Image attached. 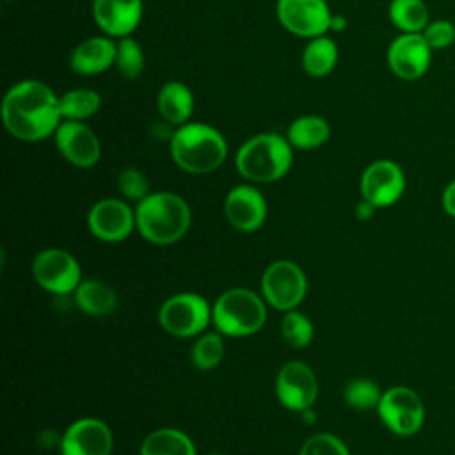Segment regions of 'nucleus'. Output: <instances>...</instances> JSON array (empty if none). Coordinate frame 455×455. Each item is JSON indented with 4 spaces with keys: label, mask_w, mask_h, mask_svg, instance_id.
I'll use <instances>...</instances> for the list:
<instances>
[{
    "label": "nucleus",
    "mask_w": 455,
    "mask_h": 455,
    "mask_svg": "<svg viewBox=\"0 0 455 455\" xmlns=\"http://www.w3.org/2000/svg\"><path fill=\"white\" fill-rule=\"evenodd\" d=\"M386 60L395 76L412 82L428 71L432 48L421 34H400L389 43Z\"/></svg>",
    "instance_id": "obj_13"
},
{
    "label": "nucleus",
    "mask_w": 455,
    "mask_h": 455,
    "mask_svg": "<svg viewBox=\"0 0 455 455\" xmlns=\"http://www.w3.org/2000/svg\"><path fill=\"white\" fill-rule=\"evenodd\" d=\"M135 220L139 233L151 243L167 245L178 242L190 226L188 203L174 192H153L137 203Z\"/></svg>",
    "instance_id": "obj_4"
},
{
    "label": "nucleus",
    "mask_w": 455,
    "mask_h": 455,
    "mask_svg": "<svg viewBox=\"0 0 455 455\" xmlns=\"http://www.w3.org/2000/svg\"><path fill=\"white\" fill-rule=\"evenodd\" d=\"M441 206L446 215L455 219V178L443 188L441 194Z\"/></svg>",
    "instance_id": "obj_34"
},
{
    "label": "nucleus",
    "mask_w": 455,
    "mask_h": 455,
    "mask_svg": "<svg viewBox=\"0 0 455 455\" xmlns=\"http://www.w3.org/2000/svg\"><path fill=\"white\" fill-rule=\"evenodd\" d=\"M53 139L59 153L75 167L89 169L101 156L98 135L82 121H62Z\"/></svg>",
    "instance_id": "obj_16"
},
{
    "label": "nucleus",
    "mask_w": 455,
    "mask_h": 455,
    "mask_svg": "<svg viewBox=\"0 0 455 455\" xmlns=\"http://www.w3.org/2000/svg\"><path fill=\"white\" fill-rule=\"evenodd\" d=\"M299 455H350V451L339 437L320 432L304 441Z\"/></svg>",
    "instance_id": "obj_32"
},
{
    "label": "nucleus",
    "mask_w": 455,
    "mask_h": 455,
    "mask_svg": "<svg viewBox=\"0 0 455 455\" xmlns=\"http://www.w3.org/2000/svg\"><path fill=\"white\" fill-rule=\"evenodd\" d=\"M306 291V274L290 259H277L270 263L261 275L263 299L279 311L295 309L302 302Z\"/></svg>",
    "instance_id": "obj_8"
},
{
    "label": "nucleus",
    "mask_w": 455,
    "mask_h": 455,
    "mask_svg": "<svg viewBox=\"0 0 455 455\" xmlns=\"http://www.w3.org/2000/svg\"><path fill=\"white\" fill-rule=\"evenodd\" d=\"M387 14L402 34H421L430 23L428 7L423 0H391Z\"/></svg>",
    "instance_id": "obj_25"
},
{
    "label": "nucleus",
    "mask_w": 455,
    "mask_h": 455,
    "mask_svg": "<svg viewBox=\"0 0 455 455\" xmlns=\"http://www.w3.org/2000/svg\"><path fill=\"white\" fill-rule=\"evenodd\" d=\"M275 395L283 407L302 412L315 405L318 380L315 371L302 361H290L281 366L275 377Z\"/></svg>",
    "instance_id": "obj_12"
},
{
    "label": "nucleus",
    "mask_w": 455,
    "mask_h": 455,
    "mask_svg": "<svg viewBox=\"0 0 455 455\" xmlns=\"http://www.w3.org/2000/svg\"><path fill=\"white\" fill-rule=\"evenodd\" d=\"M338 46L327 36L309 39L302 52V68L309 76H327L338 64Z\"/></svg>",
    "instance_id": "obj_24"
},
{
    "label": "nucleus",
    "mask_w": 455,
    "mask_h": 455,
    "mask_svg": "<svg viewBox=\"0 0 455 455\" xmlns=\"http://www.w3.org/2000/svg\"><path fill=\"white\" fill-rule=\"evenodd\" d=\"M375 411L384 427L400 437L416 435L425 423L423 400L407 386H393L382 391Z\"/></svg>",
    "instance_id": "obj_6"
},
{
    "label": "nucleus",
    "mask_w": 455,
    "mask_h": 455,
    "mask_svg": "<svg viewBox=\"0 0 455 455\" xmlns=\"http://www.w3.org/2000/svg\"><path fill=\"white\" fill-rule=\"evenodd\" d=\"M144 14L142 0H92V18L105 36L128 37Z\"/></svg>",
    "instance_id": "obj_18"
},
{
    "label": "nucleus",
    "mask_w": 455,
    "mask_h": 455,
    "mask_svg": "<svg viewBox=\"0 0 455 455\" xmlns=\"http://www.w3.org/2000/svg\"><path fill=\"white\" fill-rule=\"evenodd\" d=\"M315 334L311 320L300 311H286L281 322V336L293 348H304L311 343Z\"/></svg>",
    "instance_id": "obj_30"
},
{
    "label": "nucleus",
    "mask_w": 455,
    "mask_h": 455,
    "mask_svg": "<svg viewBox=\"0 0 455 455\" xmlns=\"http://www.w3.org/2000/svg\"><path fill=\"white\" fill-rule=\"evenodd\" d=\"M224 215L235 229L251 233L263 226L267 219V201L256 187L236 185L224 199Z\"/></svg>",
    "instance_id": "obj_17"
},
{
    "label": "nucleus",
    "mask_w": 455,
    "mask_h": 455,
    "mask_svg": "<svg viewBox=\"0 0 455 455\" xmlns=\"http://www.w3.org/2000/svg\"><path fill=\"white\" fill-rule=\"evenodd\" d=\"M89 231L103 242H121L137 228L135 212L123 199L107 197L92 204L87 215Z\"/></svg>",
    "instance_id": "obj_14"
},
{
    "label": "nucleus",
    "mask_w": 455,
    "mask_h": 455,
    "mask_svg": "<svg viewBox=\"0 0 455 455\" xmlns=\"http://www.w3.org/2000/svg\"><path fill=\"white\" fill-rule=\"evenodd\" d=\"M171 156L185 172L208 174L224 164L228 142L215 126L188 121L172 132Z\"/></svg>",
    "instance_id": "obj_2"
},
{
    "label": "nucleus",
    "mask_w": 455,
    "mask_h": 455,
    "mask_svg": "<svg viewBox=\"0 0 455 455\" xmlns=\"http://www.w3.org/2000/svg\"><path fill=\"white\" fill-rule=\"evenodd\" d=\"M359 190L361 197L375 208H387L402 197L405 190V174L393 160H375L363 171Z\"/></svg>",
    "instance_id": "obj_11"
},
{
    "label": "nucleus",
    "mask_w": 455,
    "mask_h": 455,
    "mask_svg": "<svg viewBox=\"0 0 455 455\" xmlns=\"http://www.w3.org/2000/svg\"><path fill=\"white\" fill-rule=\"evenodd\" d=\"M208 455H224V453H208Z\"/></svg>",
    "instance_id": "obj_37"
},
{
    "label": "nucleus",
    "mask_w": 455,
    "mask_h": 455,
    "mask_svg": "<svg viewBox=\"0 0 455 455\" xmlns=\"http://www.w3.org/2000/svg\"><path fill=\"white\" fill-rule=\"evenodd\" d=\"M116 68L121 76L133 80L140 76L144 69V52L140 44L132 37H121L116 50Z\"/></svg>",
    "instance_id": "obj_29"
},
{
    "label": "nucleus",
    "mask_w": 455,
    "mask_h": 455,
    "mask_svg": "<svg viewBox=\"0 0 455 455\" xmlns=\"http://www.w3.org/2000/svg\"><path fill=\"white\" fill-rule=\"evenodd\" d=\"M60 114L64 121H87L101 107V96L92 89H71L59 96Z\"/></svg>",
    "instance_id": "obj_26"
},
{
    "label": "nucleus",
    "mask_w": 455,
    "mask_h": 455,
    "mask_svg": "<svg viewBox=\"0 0 455 455\" xmlns=\"http://www.w3.org/2000/svg\"><path fill=\"white\" fill-rule=\"evenodd\" d=\"M265 320V299L249 288L226 290L212 306V322L224 336H251L263 327Z\"/></svg>",
    "instance_id": "obj_5"
},
{
    "label": "nucleus",
    "mask_w": 455,
    "mask_h": 455,
    "mask_svg": "<svg viewBox=\"0 0 455 455\" xmlns=\"http://www.w3.org/2000/svg\"><path fill=\"white\" fill-rule=\"evenodd\" d=\"M375 210H377V208H375L371 203H368L366 199H361V203L355 206V215H357V219H361V220H368V219L373 217Z\"/></svg>",
    "instance_id": "obj_35"
},
{
    "label": "nucleus",
    "mask_w": 455,
    "mask_h": 455,
    "mask_svg": "<svg viewBox=\"0 0 455 455\" xmlns=\"http://www.w3.org/2000/svg\"><path fill=\"white\" fill-rule=\"evenodd\" d=\"M7 2H12V0H7Z\"/></svg>",
    "instance_id": "obj_38"
},
{
    "label": "nucleus",
    "mask_w": 455,
    "mask_h": 455,
    "mask_svg": "<svg viewBox=\"0 0 455 455\" xmlns=\"http://www.w3.org/2000/svg\"><path fill=\"white\" fill-rule=\"evenodd\" d=\"M427 44L435 50H444L455 43V25L450 20H434L421 32Z\"/></svg>",
    "instance_id": "obj_33"
},
{
    "label": "nucleus",
    "mask_w": 455,
    "mask_h": 455,
    "mask_svg": "<svg viewBox=\"0 0 455 455\" xmlns=\"http://www.w3.org/2000/svg\"><path fill=\"white\" fill-rule=\"evenodd\" d=\"M192 364L197 370H213L224 357V339L220 332H206L199 336L190 352Z\"/></svg>",
    "instance_id": "obj_27"
},
{
    "label": "nucleus",
    "mask_w": 455,
    "mask_h": 455,
    "mask_svg": "<svg viewBox=\"0 0 455 455\" xmlns=\"http://www.w3.org/2000/svg\"><path fill=\"white\" fill-rule=\"evenodd\" d=\"M331 137V124L325 117L306 114L293 119L286 130V139L297 149H316Z\"/></svg>",
    "instance_id": "obj_22"
},
{
    "label": "nucleus",
    "mask_w": 455,
    "mask_h": 455,
    "mask_svg": "<svg viewBox=\"0 0 455 455\" xmlns=\"http://www.w3.org/2000/svg\"><path fill=\"white\" fill-rule=\"evenodd\" d=\"M158 322L171 336L194 338L212 322V306L197 293H176L160 306Z\"/></svg>",
    "instance_id": "obj_7"
},
{
    "label": "nucleus",
    "mask_w": 455,
    "mask_h": 455,
    "mask_svg": "<svg viewBox=\"0 0 455 455\" xmlns=\"http://www.w3.org/2000/svg\"><path fill=\"white\" fill-rule=\"evenodd\" d=\"M345 28H347V18L341 16V14H332L329 30H332V32H343Z\"/></svg>",
    "instance_id": "obj_36"
},
{
    "label": "nucleus",
    "mask_w": 455,
    "mask_h": 455,
    "mask_svg": "<svg viewBox=\"0 0 455 455\" xmlns=\"http://www.w3.org/2000/svg\"><path fill=\"white\" fill-rule=\"evenodd\" d=\"M117 187H119V192L123 194V197H126L128 201L140 203L144 197H148L151 194L148 178L135 167H126L119 172Z\"/></svg>",
    "instance_id": "obj_31"
},
{
    "label": "nucleus",
    "mask_w": 455,
    "mask_h": 455,
    "mask_svg": "<svg viewBox=\"0 0 455 455\" xmlns=\"http://www.w3.org/2000/svg\"><path fill=\"white\" fill-rule=\"evenodd\" d=\"M116 50L117 43H114L110 36L87 37L73 48L69 66L82 76L101 75L116 64Z\"/></svg>",
    "instance_id": "obj_19"
},
{
    "label": "nucleus",
    "mask_w": 455,
    "mask_h": 455,
    "mask_svg": "<svg viewBox=\"0 0 455 455\" xmlns=\"http://www.w3.org/2000/svg\"><path fill=\"white\" fill-rule=\"evenodd\" d=\"M140 455H196V446L178 428H158L144 437Z\"/></svg>",
    "instance_id": "obj_23"
},
{
    "label": "nucleus",
    "mask_w": 455,
    "mask_h": 455,
    "mask_svg": "<svg viewBox=\"0 0 455 455\" xmlns=\"http://www.w3.org/2000/svg\"><path fill=\"white\" fill-rule=\"evenodd\" d=\"M156 108L164 121L174 126H181L188 123L194 112V94L183 82H165L158 91Z\"/></svg>",
    "instance_id": "obj_20"
},
{
    "label": "nucleus",
    "mask_w": 455,
    "mask_h": 455,
    "mask_svg": "<svg viewBox=\"0 0 455 455\" xmlns=\"http://www.w3.org/2000/svg\"><path fill=\"white\" fill-rule=\"evenodd\" d=\"M293 146L275 132H263L247 139L235 155V167L251 183H272L291 167Z\"/></svg>",
    "instance_id": "obj_3"
},
{
    "label": "nucleus",
    "mask_w": 455,
    "mask_h": 455,
    "mask_svg": "<svg viewBox=\"0 0 455 455\" xmlns=\"http://www.w3.org/2000/svg\"><path fill=\"white\" fill-rule=\"evenodd\" d=\"M275 14L284 30L306 39L325 36L332 18L325 0H277Z\"/></svg>",
    "instance_id": "obj_10"
},
{
    "label": "nucleus",
    "mask_w": 455,
    "mask_h": 455,
    "mask_svg": "<svg viewBox=\"0 0 455 455\" xmlns=\"http://www.w3.org/2000/svg\"><path fill=\"white\" fill-rule=\"evenodd\" d=\"M73 293L76 307L89 316L110 315L117 306V295L114 288L100 279L82 281Z\"/></svg>",
    "instance_id": "obj_21"
},
{
    "label": "nucleus",
    "mask_w": 455,
    "mask_h": 455,
    "mask_svg": "<svg viewBox=\"0 0 455 455\" xmlns=\"http://www.w3.org/2000/svg\"><path fill=\"white\" fill-rule=\"evenodd\" d=\"M62 455H110L114 435L110 427L98 418H80L60 437Z\"/></svg>",
    "instance_id": "obj_15"
},
{
    "label": "nucleus",
    "mask_w": 455,
    "mask_h": 455,
    "mask_svg": "<svg viewBox=\"0 0 455 455\" xmlns=\"http://www.w3.org/2000/svg\"><path fill=\"white\" fill-rule=\"evenodd\" d=\"M5 130L20 140L37 142L55 135L64 121L59 96L41 80L27 78L12 84L2 101Z\"/></svg>",
    "instance_id": "obj_1"
},
{
    "label": "nucleus",
    "mask_w": 455,
    "mask_h": 455,
    "mask_svg": "<svg viewBox=\"0 0 455 455\" xmlns=\"http://www.w3.org/2000/svg\"><path fill=\"white\" fill-rule=\"evenodd\" d=\"M380 396H382V389L379 387V384L363 377L352 379L343 389V398L347 405L355 411L377 409Z\"/></svg>",
    "instance_id": "obj_28"
},
{
    "label": "nucleus",
    "mask_w": 455,
    "mask_h": 455,
    "mask_svg": "<svg viewBox=\"0 0 455 455\" xmlns=\"http://www.w3.org/2000/svg\"><path fill=\"white\" fill-rule=\"evenodd\" d=\"M36 283L55 295H66L82 283V270L76 258L64 249H44L32 261Z\"/></svg>",
    "instance_id": "obj_9"
}]
</instances>
